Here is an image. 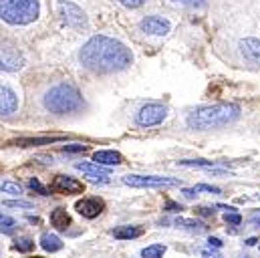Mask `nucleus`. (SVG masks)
<instances>
[{
  "label": "nucleus",
  "instance_id": "nucleus-1",
  "mask_svg": "<svg viewBox=\"0 0 260 258\" xmlns=\"http://www.w3.org/2000/svg\"><path fill=\"white\" fill-rule=\"evenodd\" d=\"M79 61L85 69L93 73L109 75V73L125 71L133 63V55L121 41L105 35H95L83 45L79 53Z\"/></svg>",
  "mask_w": 260,
  "mask_h": 258
},
{
  "label": "nucleus",
  "instance_id": "nucleus-2",
  "mask_svg": "<svg viewBox=\"0 0 260 258\" xmlns=\"http://www.w3.org/2000/svg\"><path fill=\"white\" fill-rule=\"evenodd\" d=\"M240 117V107L234 103H214L198 107L188 115V127L196 131H208L234 123Z\"/></svg>",
  "mask_w": 260,
  "mask_h": 258
},
{
  "label": "nucleus",
  "instance_id": "nucleus-3",
  "mask_svg": "<svg viewBox=\"0 0 260 258\" xmlns=\"http://www.w3.org/2000/svg\"><path fill=\"white\" fill-rule=\"evenodd\" d=\"M83 105H85V101H83L79 89L73 85H67V83H61L45 93V107L57 115L75 113V111L83 109Z\"/></svg>",
  "mask_w": 260,
  "mask_h": 258
},
{
  "label": "nucleus",
  "instance_id": "nucleus-4",
  "mask_svg": "<svg viewBox=\"0 0 260 258\" xmlns=\"http://www.w3.org/2000/svg\"><path fill=\"white\" fill-rule=\"evenodd\" d=\"M41 14L39 0H0V18L10 26H26Z\"/></svg>",
  "mask_w": 260,
  "mask_h": 258
},
{
  "label": "nucleus",
  "instance_id": "nucleus-5",
  "mask_svg": "<svg viewBox=\"0 0 260 258\" xmlns=\"http://www.w3.org/2000/svg\"><path fill=\"white\" fill-rule=\"evenodd\" d=\"M57 12H59L61 20L65 22L67 26H71V28H75V30H87V28H89L87 14H85L83 8L77 6L75 2L61 0V2L57 4Z\"/></svg>",
  "mask_w": 260,
  "mask_h": 258
},
{
  "label": "nucleus",
  "instance_id": "nucleus-6",
  "mask_svg": "<svg viewBox=\"0 0 260 258\" xmlns=\"http://www.w3.org/2000/svg\"><path fill=\"white\" fill-rule=\"evenodd\" d=\"M123 184L131 188H174L182 186L178 178H166V176H137L129 174L123 178Z\"/></svg>",
  "mask_w": 260,
  "mask_h": 258
},
{
  "label": "nucleus",
  "instance_id": "nucleus-7",
  "mask_svg": "<svg viewBox=\"0 0 260 258\" xmlns=\"http://www.w3.org/2000/svg\"><path fill=\"white\" fill-rule=\"evenodd\" d=\"M24 57L22 53L10 43V41H0V71L4 73H16L24 69Z\"/></svg>",
  "mask_w": 260,
  "mask_h": 258
},
{
  "label": "nucleus",
  "instance_id": "nucleus-8",
  "mask_svg": "<svg viewBox=\"0 0 260 258\" xmlns=\"http://www.w3.org/2000/svg\"><path fill=\"white\" fill-rule=\"evenodd\" d=\"M168 117V107L161 103H147L137 111V123L141 127H153L159 125Z\"/></svg>",
  "mask_w": 260,
  "mask_h": 258
},
{
  "label": "nucleus",
  "instance_id": "nucleus-9",
  "mask_svg": "<svg viewBox=\"0 0 260 258\" xmlns=\"http://www.w3.org/2000/svg\"><path fill=\"white\" fill-rule=\"evenodd\" d=\"M75 168L79 170V172H83L91 182H95V184H109L111 182V172L107 170V168H103V166H99V164H95V162H81V164H75Z\"/></svg>",
  "mask_w": 260,
  "mask_h": 258
},
{
  "label": "nucleus",
  "instance_id": "nucleus-10",
  "mask_svg": "<svg viewBox=\"0 0 260 258\" xmlns=\"http://www.w3.org/2000/svg\"><path fill=\"white\" fill-rule=\"evenodd\" d=\"M51 192L67 194V196H71V194H83L85 192V184L79 182V180H75V178H71V176L59 174L51 182Z\"/></svg>",
  "mask_w": 260,
  "mask_h": 258
},
{
  "label": "nucleus",
  "instance_id": "nucleus-11",
  "mask_svg": "<svg viewBox=\"0 0 260 258\" xmlns=\"http://www.w3.org/2000/svg\"><path fill=\"white\" fill-rule=\"evenodd\" d=\"M139 28L151 37H166L172 30V24H170V20H166L161 16H145L139 22Z\"/></svg>",
  "mask_w": 260,
  "mask_h": 258
},
{
  "label": "nucleus",
  "instance_id": "nucleus-12",
  "mask_svg": "<svg viewBox=\"0 0 260 258\" xmlns=\"http://www.w3.org/2000/svg\"><path fill=\"white\" fill-rule=\"evenodd\" d=\"M75 210H77L83 218L93 220V218H97V216L105 210V200H103V198H83V200H79V202L75 204Z\"/></svg>",
  "mask_w": 260,
  "mask_h": 258
},
{
  "label": "nucleus",
  "instance_id": "nucleus-13",
  "mask_svg": "<svg viewBox=\"0 0 260 258\" xmlns=\"http://www.w3.org/2000/svg\"><path fill=\"white\" fill-rule=\"evenodd\" d=\"M18 109V97L12 89L0 85V115H10Z\"/></svg>",
  "mask_w": 260,
  "mask_h": 258
},
{
  "label": "nucleus",
  "instance_id": "nucleus-14",
  "mask_svg": "<svg viewBox=\"0 0 260 258\" xmlns=\"http://www.w3.org/2000/svg\"><path fill=\"white\" fill-rule=\"evenodd\" d=\"M93 162L99 166H121L123 164V155L115 149H99L93 153Z\"/></svg>",
  "mask_w": 260,
  "mask_h": 258
},
{
  "label": "nucleus",
  "instance_id": "nucleus-15",
  "mask_svg": "<svg viewBox=\"0 0 260 258\" xmlns=\"http://www.w3.org/2000/svg\"><path fill=\"white\" fill-rule=\"evenodd\" d=\"M65 135H47V137H22V139H16L12 141V145H18V147H35V145H51L55 141H63Z\"/></svg>",
  "mask_w": 260,
  "mask_h": 258
},
{
  "label": "nucleus",
  "instance_id": "nucleus-16",
  "mask_svg": "<svg viewBox=\"0 0 260 258\" xmlns=\"http://www.w3.org/2000/svg\"><path fill=\"white\" fill-rule=\"evenodd\" d=\"M240 51H242V55H244L248 61L260 64V41L258 39H244V41H240Z\"/></svg>",
  "mask_w": 260,
  "mask_h": 258
},
{
  "label": "nucleus",
  "instance_id": "nucleus-17",
  "mask_svg": "<svg viewBox=\"0 0 260 258\" xmlns=\"http://www.w3.org/2000/svg\"><path fill=\"white\" fill-rule=\"evenodd\" d=\"M143 232H145L143 226H119L113 230V236L117 240H133V238L143 236Z\"/></svg>",
  "mask_w": 260,
  "mask_h": 258
},
{
  "label": "nucleus",
  "instance_id": "nucleus-18",
  "mask_svg": "<svg viewBox=\"0 0 260 258\" xmlns=\"http://www.w3.org/2000/svg\"><path fill=\"white\" fill-rule=\"evenodd\" d=\"M51 224H53L57 230H61V232H65L67 228L71 226V216L67 214L65 208H55V210L51 212Z\"/></svg>",
  "mask_w": 260,
  "mask_h": 258
},
{
  "label": "nucleus",
  "instance_id": "nucleus-19",
  "mask_svg": "<svg viewBox=\"0 0 260 258\" xmlns=\"http://www.w3.org/2000/svg\"><path fill=\"white\" fill-rule=\"evenodd\" d=\"M41 246H43V250H47V252H59V250L63 248V240H61L57 234L45 232V234L41 236Z\"/></svg>",
  "mask_w": 260,
  "mask_h": 258
},
{
  "label": "nucleus",
  "instance_id": "nucleus-20",
  "mask_svg": "<svg viewBox=\"0 0 260 258\" xmlns=\"http://www.w3.org/2000/svg\"><path fill=\"white\" fill-rule=\"evenodd\" d=\"M172 224L178 226V228H186V230H190V232H206V230H208V226H206L204 222L190 220V218H176V220H172Z\"/></svg>",
  "mask_w": 260,
  "mask_h": 258
},
{
  "label": "nucleus",
  "instance_id": "nucleus-21",
  "mask_svg": "<svg viewBox=\"0 0 260 258\" xmlns=\"http://www.w3.org/2000/svg\"><path fill=\"white\" fill-rule=\"evenodd\" d=\"M178 166L182 168H202V170H216L218 162H210V159H180Z\"/></svg>",
  "mask_w": 260,
  "mask_h": 258
},
{
  "label": "nucleus",
  "instance_id": "nucleus-22",
  "mask_svg": "<svg viewBox=\"0 0 260 258\" xmlns=\"http://www.w3.org/2000/svg\"><path fill=\"white\" fill-rule=\"evenodd\" d=\"M166 250L168 248L164 244H151V246H145L141 250V258H164Z\"/></svg>",
  "mask_w": 260,
  "mask_h": 258
},
{
  "label": "nucleus",
  "instance_id": "nucleus-23",
  "mask_svg": "<svg viewBox=\"0 0 260 258\" xmlns=\"http://www.w3.org/2000/svg\"><path fill=\"white\" fill-rule=\"evenodd\" d=\"M4 206L6 208H20V210H35V204L26 202V200H6Z\"/></svg>",
  "mask_w": 260,
  "mask_h": 258
},
{
  "label": "nucleus",
  "instance_id": "nucleus-24",
  "mask_svg": "<svg viewBox=\"0 0 260 258\" xmlns=\"http://www.w3.org/2000/svg\"><path fill=\"white\" fill-rule=\"evenodd\" d=\"M14 248H16L18 252H30V250L35 248V242L24 236V238H18V240L14 242Z\"/></svg>",
  "mask_w": 260,
  "mask_h": 258
},
{
  "label": "nucleus",
  "instance_id": "nucleus-25",
  "mask_svg": "<svg viewBox=\"0 0 260 258\" xmlns=\"http://www.w3.org/2000/svg\"><path fill=\"white\" fill-rule=\"evenodd\" d=\"M28 188H30L32 192L41 194V196H49V194H51V188L43 186V184H41L37 178H30V180H28Z\"/></svg>",
  "mask_w": 260,
  "mask_h": 258
},
{
  "label": "nucleus",
  "instance_id": "nucleus-26",
  "mask_svg": "<svg viewBox=\"0 0 260 258\" xmlns=\"http://www.w3.org/2000/svg\"><path fill=\"white\" fill-rule=\"evenodd\" d=\"M0 190L6 194H22V186L20 184H16V182H2L0 184Z\"/></svg>",
  "mask_w": 260,
  "mask_h": 258
},
{
  "label": "nucleus",
  "instance_id": "nucleus-27",
  "mask_svg": "<svg viewBox=\"0 0 260 258\" xmlns=\"http://www.w3.org/2000/svg\"><path fill=\"white\" fill-rule=\"evenodd\" d=\"M63 151H65V153H85V151H89V145H83V143H69V145H63Z\"/></svg>",
  "mask_w": 260,
  "mask_h": 258
},
{
  "label": "nucleus",
  "instance_id": "nucleus-28",
  "mask_svg": "<svg viewBox=\"0 0 260 258\" xmlns=\"http://www.w3.org/2000/svg\"><path fill=\"white\" fill-rule=\"evenodd\" d=\"M14 226H16L14 218L0 214V230H4V232H12V230H14Z\"/></svg>",
  "mask_w": 260,
  "mask_h": 258
},
{
  "label": "nucleus",
  "instance_id": "nucleus-29",
  "mask_svg": "<svg viewBox=\"0 0 260 258\" xmlns=\"http://www.w3.org/2000/svg\"><path fill=\"white\" fill-rule=\"evenodd\" d=\"M192 190H194L196 194L206 192V194H212V196H220V194H222L220 188H216V186H208V184H198V186H194Z\"/></svg>",
  "mask_w": 260,
  "mask_h": 258
},
{
  "label": "nucleus",
  "instance_id": "nucleus-30",
  "mask_svg": "<svg viewBox=\"0 0 260 258\" xmlns=\"http://www.w3.org/2000/svg\"><path fill=\"white\" fill-rule=\"evenodd\" d=\"M224 222L230 224V226H240L242 224V216L236 214V212H226L224 214Z\"/></svg>",
  "mask_w": 260,
  "mask_h": 258
},
{
  "label": "nucleus",
  "instance_id": "nucleus-31",
  "mask_svg": "<svg viewBox=\"0 0 260 258\" xmlns=\"http://www.w3.org/2000/svg\"><path fill=\"white\" fill-rule=\"evenodd\" d=\"M214 208H208V206H200V208H196V214L198 216H204V218H212L214 216Z\"/></svg>",
  "mask_w": 260,
  "mask_h": 258
},
{
  "label": "nucleus",
  "instance_id": "nucleus-32",
  "mask_svg": "<svg viewBox=\"0 0 260 258\" xmlns=\"http://www.w3.org/2000/svg\"><path fill=\"white\" fill-rule=\"evenodd\" d=\"M164 210H168V212H182V210H184V206H182V204H178V202L168 200V202H166V206H164Z\"/></svg>",
  "mask_w": 260,
  "mask_h": 258
},
{
  "label": "nucleus",
  "instance_id": "nucleus-33",
  "mask_svg": "<svg viewBox=\"0 0 260 258\" xmlns=\"http://www.w3.org/2000/svg\"><path fill=\"white\" fill-rule=\"evenodd\" d=\"M119 2H121L125 8H139L145 0H119Z\"/></svg>",
  "mask_w": 260,
  "mask_h": 258
},
{
  "label": "nucleus",
  "instance_id": "nucleus-34",
  "mask_svg": "<svg viewBox=\"0 0 260 258\" xmlns=\"http://www.w3.org/2000/svg\"><path fill=\"white\" fill-rule=\"evenodd\" d=\"M202 256L204 258H224L220 252H216L214 248H204V250H202Z\"/></svg>",
  "mask_w": 260,
  "mask_h": 258
},
{
  "label": "nucleus",
  "instance_id": "nucleus-35",
  "mask_svg": "<svg viewBox=\"0 0 260 258\" xmlns=\"http://www.w3.org/2000/svg\"><path fill=\"white\" fill-rule=\"evenodd\" d=\"M174 2H182V4H188V6H204L206 0H174Z\"/></svg>",
  "mask_w": 260,
  "mask_h": 258
},
{
  "label": "nucleus",
  "instance_id": "nucleus-36",
  "mask_svg": "<svg viewBox=\"0 0 260 258\" xmlns=\"http://www.w3.org/2000/svg\"><path fill=\"white\" fill-rule=\"evenodd\" d=\"M222 244H224V242H222L220 238H210V240H208V246H210V248H214V250L222 248Z\"/></svg>",
  "mask_w": 260,
  "mask_h": 258
},
{
  "label": "nucleus",
  "instance_id": "nucleus-37",
  "mask_svg": "<svg viewBox=\"0 0 260 258\" xmlns=\"http://www.w3.org/2000/svg\"><path fill=\"white\" fill-rule=\"evenodd\" d=\"M256 242H258V240H256V238H248V240H246V246H254V244H256Z\"/></svg>",
  "mask_w": 260,
  "mask_h": 258
},
{
  "label": "nucleus",
  "instance_id": "nucleus-38",
  "mask_svg": "<svg viewBox=\"0 0 260 258\" xmlns=\"http://www.w3.org/2000/svg\"><path fill=\"white\" fill-rule=\"evenodd\" d=\"M28 258H45V256H28Z\"/></svg>",
  "mask_w": 260,
  "mask_h": 258
}]
</instances>
